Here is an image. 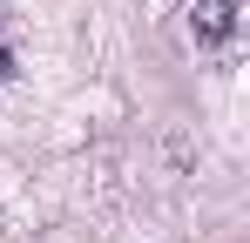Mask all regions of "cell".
<instances>
[{"label":"cell","instance_id":"6da1fadb","mask_svg":"<svg viewBox=\"0 0 250 243\" xmlns=\"http://www.w3.org/2000/svg\"><path fill=\"white\" fill-rule=\"evenodd\" d=\"M189 27H196L203 47H223V40L237 34V0H196L189 7Z\"/></svg>","mask_w":250,"mask_h":243},{"label":"cell","instance_id":"7a4b0ae2","mask_svg":"<svg viewBox=\"0 0 250 243\" xmlns=\"http://www.w3.org/2000/svg\"><path fill=\"white\" fill-rule=\"evenodd\" d=\"M0 81H14V54H7V40H0Z\"/></svg>","mask_w":250,"mask_h":243}]
</instances>
